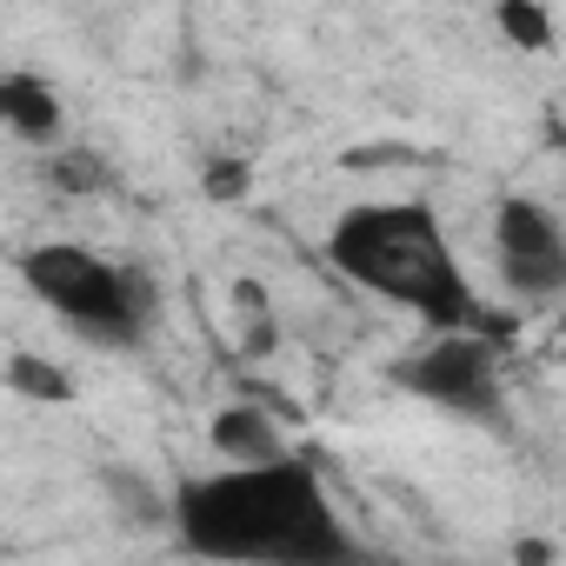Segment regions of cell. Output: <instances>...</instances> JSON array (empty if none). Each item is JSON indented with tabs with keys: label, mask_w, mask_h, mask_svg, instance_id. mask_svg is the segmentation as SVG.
<instances>
[{
	"label": "cell",
	"mask_w": 566,
	"mask_h": 566,
	"mask_svg": "<svg viewBox=\"0 0 566 566\" xmlns=\"http://www.w3.org/2000/svg\"><path fill=\"white\" fill-rule=\"evenodd\" d=\"M8 394L41 400V407H74V400H81L74 374H67V367H54L48 354H8Z\"/></svg>",
	"instance_id": "cell-9"
},
{
	"label": "cell",
	"mask_w": 566,
	"mask_h": 566,
	"mask_svg": "<svg viewBox=\"0 0 566 566\" xmlns=\"http://www.w3.org/2000/svg\"><path fill=\"white\" fill-rule=\"evenodd\" d=\"M327 266L347 273L354 287L420 314L433 334L447 327H486L500 340V327L480 314L473 280L460 273V253L440 227V213L427 200H360L327 227Z\"/></svg>",
	"instance_id": "cell-2"
},
{
	"label": "cell",
	"mask_w": 566,
	"mask_h": 566,
	"mask_svg": "<svg viewBox=\"0 0 566 566\" xmlns=\"http://www.w3.org/2000/svg\"><path fill=\"white\" fill-rule=\"evenodd\" d=\"M207 440H213L220 460H240V467H253V460H287L294 453L287 433L266 420V407H220L213 427H207Z\"/></svg>",
	"instance_id": "cell-7"
},
{
	"label": "cell",
	"mask_w": 566,
	"mask_h": 566,
	"mask_svg": "<svg viewBox=\"0 0 566 566\" xmlns=\"http://www.w3.org/2000/svg\"><path fill=\"white\" fill-rule=\"evenodd\" d=\"M387 380L427 407H447L460 420H500L506 394H500V340L486 327H447L427 347L400 354L387 367Z\"/></svg>",
	"instance_id": "cell-4"
},
{
	"label": "cell",
	"mask_w": 566,
	"mask_h": 566,
	"mask_svg": "<svg viewBox=\"0 0 566 566\" xmlns=\"http://www.w3.org/2000/svg\"><path fill=\"white\" fill-rule=\"evenodd\" d=\"M101 493L127 526H174V493H160L140 467H101Z\"/></svg>",
	"instance_id": "cell-8"
},
{
	"label": "cell",
	"mask_w": 566,
	"mask_h": 566,
	"mask_svg": "<svg viewBox=\"0 0 566 566\" xmlns=\"http://www.w3.org/2000/svg\"><path fill=\"white\" fill-rule=\"evenodd\" d=\"M493 266L506 280V294L539 307L553 294H566V227L546 200L533 193H506L493 213Z\"/></svg>",
	"instance_id": "cell-5"
},
{
	"label": "cell",
	"mask_w": 566,
	"mask_h": 566,
	"mask_svg": "<svg viewBox=\"0 0 566 566\" xmlns=\"http://www.w3.org/2000/svg\"><path fill=\"white\" fill-rule=\"evenodd\" d=\"M513 559L533 566V559H553V546H546V539H513Z\"/></svg>",
	"instance_id": "cell-13"
},
{
	"label": "cell",
	"mask_w": 566,
	"mask_h": 566,
	"mask_svg": "<svg viewBox=\"0 0 566 566\" xmlns=\"http://www.w3.org/2000/svg\"><path fill=\"white\" fill-rule=\"evenodd\" d=\"M200 187H207V200H247V187H253V167L240 160V154H213L207 167H200Z\"/></svg>",
	"instance_id": "cell-12"
},
{
	"label": "cell",
	"mask_w": 566,
	"mask_h": 566,
	"mask_svg": "<svg viewBox=\"0 0 566 566\" xmlns=\"http://www.w3.org/2000/svg\"><path fill=\"white\" fill-rule=\"evenodd\" d=\"M14 273L28 280V294L48 301L81 340L94 347H140L147 340V321H154V280L134 273V266H114L74 240H48V247H28L14 260Z\"/></svg>",
	"instance_id": "cell-3"
},
{
	"label": "cell",
	"mask_w": 566,
	"mask_h": 566,
	"mask_svg": "<svg viewBox=\"0 0 566 566\" xmlns=\"http://www.w3.org/2000/svg\"><path fill=\"white\" fill-rule=\"evenodd\" d=\"M493 28H500L520 54H553V48H559L546 0H493Z\"/></svg>",
	"instance_id": "cell-10"
},
{
	"label": "cell",
	"mask_w": 566,
	"mask_h": 566,
	"mask_svg": "<svg viewBox=\"0 0 566 566\" xmlns=\"http://www.w3.org/2000/svg\"><path fill=\"white\" fill-rule=\"evenodd\" d=\"M48 154H54V160H48V187H54V193L81 200V193H101V187H107V167H101L87 147H67V140H61V147H48Z\"/></svg>",
	"instance_id": "cell-11"
},
{
	"label": "cell",
	"mask_w": 566,
	"mask_h": 566,
	"mask_svg": "<svg viewBox=\"0 0 566 566\" xmlns=\"http://www.w3.org/2000/svg\"><path fill=\"white\" fill-rule=\"evenodd\" d=\"M0 120L14 127V140H28L41 154L67 140V107H61V94L34 67H8V74H0Z\"/></svg>",
	"instance_id": "cell-6"
},
{
	"label": "cell",
	"mask_w": 566,
	"mask_h": 566,
	"mask_svg": "<svg viewBox=\"0 0 566 566\" xmlns=\"http://www.w3.org/2000/svg\"><path fill=\"white\" fill-rule=\"evenodd\" d=\"M174 539L207 559H287L334 566L360 559V539L340 526L321 473L307 460H253L227 473H193L174 486Z\"/></svg>",
	"instance_id": "cell-1"
}]
</instances>
